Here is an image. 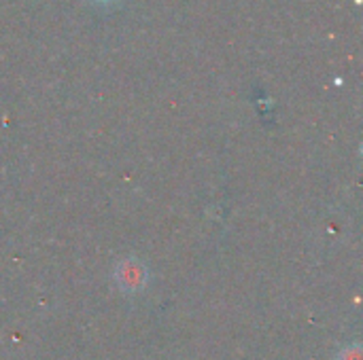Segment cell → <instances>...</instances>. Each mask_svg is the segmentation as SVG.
<instances>
[{
	"instance_id": "1",
	"label": "cell",
	"mask_w": 363,
	"mask_h": 360,
	"mask_svg": "<svg viewBox=\"0 0 363 360\" xmlns=\"http://www.w3.org/2000/svg\"><path fill=\"white\" fill-rule=\"evenodd\" d=\"M119 282L125 289H140L145 284V272L138 265H123L119 274Z\"/></svg>"
},
{
	"instance_id": "2",
	"label": "cell",
	"mask_w": 363,
	"mask_h": 360,
	"mask_svg": "<svg viewBox=\"0 0 363 360\" xmlns=\"http://www.w3.org/2000/svg\"><path fill=\"white\" fill-rule=\"evenodd\" d=\"M340 360H362V356H359V350L357 348H351V350H345L340 354Z\"/></svg>"
}]
</instances>
